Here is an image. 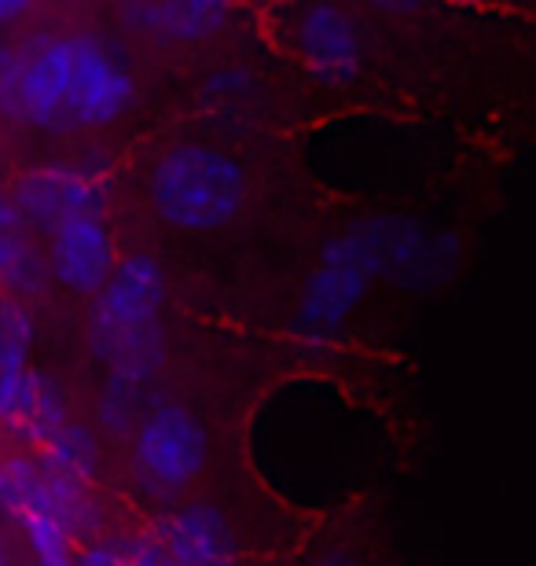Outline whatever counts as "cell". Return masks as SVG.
<instances>
[{
	"instance_id": "13",
	"label": "cell",
	"mask_w": 536,
	"mask_h": 566,
	"mask_svg": "<svg viewBox=\"0 0 536 566\" xmlns=\"http://www.w3.org/2000/svg\"><path fill=\"white\" fill-rule=\"evenodd\" d=\"M49 276V254L33 240V224L15 207V199H0V287L11 294H33Z\"/></svg>"
},
{
	"instance_id": "1",
	"label": "cell",
	"mask_w": 536,
	"mask_h": 566,
	"mask_svg": "<svg viewBox=\"0 0 536 566\" xmlns=\"http://www.w3.org/2000/svg\"><path fill=\"white\" fill-rule=\"evenodd\" d=\"M133 104V74L104 41L63 33L19 55L11 118L33 129H99Z\"/></svg>"
},
{
	"instance_id": "17",
	"label": "cell",
	"mask_w": 536,
	"mask_h": 566,
	"mask_svg": "<svg viewBox=\"0 0 536 566\" xmlns=\"http://www.w3.org/2000/svg\"><path fill=\"white\" fill-rule=\"evenodd\" d=\"M19 85V55L11 49H0V111H11Z\"/></svg>"
},
{
	"instance_id": "21",
	"label": "cell",
	"mask_w": 536,
	"mask_h": 566,
	"mask_svg": "<svg viewBox=\"0 0 536 566\" xmlns=\"http://www.w3.org/2000/svg\"><path fill=\"white\" fill-rule=\"evenodd\" d=\"M0 566H11V563L4 559V552H0Z\"/></svg>"
},
{
	"instance_id": "8",
	"label": "cell",
	"mask_w": 536,
	"mask_h": 566,
	"mask_svg": "<svg viewBox=\"0 0 536 566\" xmlns=\"http://www.w3.org/2000/svg\"><path fill=\"white\" fill-rule=\"evenodd\" d=\"M118 269L111 224L99 213H77V218L55 224L49 232V273L74 294H99Z\"/></svg>"
},
{
	"instance_id": "3",
	"label": "cell",
	"mask_w": 536,
	"mask_h": 566,
	"mask_svg": "<svg viewBox=\"0 0 536 566\" xmlns=\"http://www.w3.org/2000/svg\"><path fill=\"white\" fill-rule=\"evenodd\" d=\"M430 262L427 235L416 224L393 218H371L338 232L305 280L298 302V332L309 338H327L346 324L368 294L371 280L386 273H419Z\"/></svg>"
},
{
	"instance_id": "10",
	"label": "cell",
	"mask_w": 536,
	"mask_h": 566,
	"mask_svg": "<svg viewBox=\"0 0 536 566\" xmlns=\"http://www.w3.org/2000/svg\"><path fill=\"white\" fill-rule=\"evenodd\" d=\"M155 541L166 566H235L232 523L210 504L177 507Z\"/></svg>"
},
{
	"instance_id": "5",
	"label": "cell",
	"mask_w": 536,
	"mask_h": 566,
	"mask_svg": "<svg viewBox=\"0 0 536 566\" xmlns=\"http://www.w3.org/2000/svg\"><path fill=\"white\" fill-rule=\"evenodd\" d=\"M0 507L15 518L38 566H74V537L93 523L88 485L63 479L41 457L0 460Z\"/></svg>"
},
{
	"instance_id": "12",
	"label": "cell",
	"mask_w": 536,
	"mask_h": 566,
	"mask_svg": "<svg viewBox=\"0 0 536 566\" xmlns=\"http://www.w3.org/2000/svg\"><path fill=\"white\" fill-rule=\"evenodd\" d=\"M232 0H133L125 8L133 30L158 41H207L224 27Z\"/></svg>"
},
{
	"instance_id": "2",
	"label": "cell",
	"mask_w": 536,
	"mask_h": 566,
	"mask_svg": "<svg viewBox=\"0 0 536 566\" xmlns=\"http://www.w3.org/2000/svg\"><path fill=\"white\" fill-rule=\"evenodd\" d=\"M162 305L166 273L151 254H133L118 262L107 287L96 294L93 316H88V343L107 365L99 420L111 430L125 427L136 398L162 365Z\"/></svg>"
},
{
	"instance_id": "15",
	"label": "cell",
	"mask_w": 536,
	"mask_h": 566,
	"mask_svg": "<svg viewBox=\"0 0 536 566\" xmlns=\"http://www.w3.org/2000/svg\"><path fill=\"white\" fill-rule=\"evenodd\" d=\"M30 346H33V321H30V313L22 310L15 298L0 294V379H4L8 371L27 368Z\"/></svg>"
},
{
	"instance_id": "9",
	"label": "cell",
	"mask_w": 536,
	"mask_h": 566,
	"mask_svg": "<svg viewBox=\"0 0 536 566\" xmlns=\"http://www.w3.org/2000/svg\"><path fill=\"white\" fill-rule=\"evenodd\" d=\"M15 207L27 213L33 229L52 232L55 224L77 218V213L104 210V185L96 174L74 166H44L19 180Z\"/></svg>"
},
{
	"instance_id": "11",
	"label": "cell",
	"mask_w": 536,
	"mask_h": 566,
	"mask_svg": "<svg viewBox=\"0 0 536 566\" xmlns=\"http://www.w3.org/2000/svg\"><path fill=\"white\" fill-rule=\"evenodd\" d=\"M66 398L52 379L30 365L8 371L0 379V430H15L22 438H33L41 446L55 427L66 423Z\"/></svg>"
},
{
	"instance_id": "14",
	"label": "cell",
	"mask_w": 536,
	"mask_h": 566,
	"mask_svg": "<svg viewBox=\"0 0 536 566\" xmlns=\"http://www.w3.org/2000/svg\"><path fill=\"white\" fill-rule=\"evenodd\" d=\"M41 460L49 463L52 471H60L63 479H74V482H93V474L99 468V446L96 438L88 434L82 423L66 420L52 430L49 438L41 441Z\"/></svg>"
},
{
	"instance_id": "18",
	"label": "cell",
	"mask_w": 536,
	"mask_h": 566,
	"mask_svg": "<svg viewBox=\"0 0 536 566\" xmlns=\"http://www.w3.org/2000/svg\"><path fill=\"white\" fill-rule=\"evenodd\" d=\"M30 4H33V0H0V27L11 22V19H19Z\"/></svg>"
},
{
	"instance_id": "19",
	"label": "cell",
	"mask_w": 536,
	"mask_h": 566,
	"mask_svg": "<svg viewBox=\"0 0 536 566\" xmlns=\"http://www.w3.org/2000/svg\"><path fill=\"white\" fill-rule=\"evenodd\" d=\"M375 8H382V11H412L419 8L423 0H371Z\"/></svg>"
},
{
	"instance_id": "6",
	"label": "cell",
	"mask_w": 536,
	"mask_h": 566,
	"mask_svg": "<svg viewBox=\"0 0 536 566\" xmlns=\"http://www.w3.org/2000/svg\"><path fill=\"white\" fill-rule=\"evenodd\" d=\"M210 463L207 427L185 405H158L133 430V471L158 493H180Z\"/></svg>"
},
{
	"instance_id": "20",
	"label": "cell",
	"mask_w": 536,
	"mask_h": 566,
	"mask_svg": "<svg viewBox=\"0 0 536 566\" xmlns=\"http://www.w3.org/2000/svg\"><path fill=\"white\" fill-rule=\"evenodd\" d=\"M316 566H353V563H349L346 556H324Z\"/></svg>"
},
{
	"instance_id": "16",
	"label": "cell",
	"mask_w": 536,
	"mask_h": 566,
	"mask_svg": "<svg viewBox=\"0 0 536 566\" xmlns=\"http://www.w3.org/2000/svg\"><path fill=\"white\" fill-rule=\"evenodd\" d=\"M74 566H140L133 545H93L74 559Z\"/></svg>"
},
{
	"instance_id": "4",
	"label": "cell",
	"mask_w": 536,
	"mask_h": 566,
	"mask_svg": "<svg viewBox=\"0 0 536 566\" xmlns=\"http://www.w3.org/2000/svg\"><path fill=\"white\" fill-rule=\"evenodd\" d=\"M151 207L177 232H217L246 202V169L213 144H177L147 180Z\"/></svg>"
},
{
	"instance_id": "7",
	"label": "cell",
	"mask_w": 536,
	"mask_h": 566,
	"mask_svg": "<svg viewBox=\"0 0 536 566\" xmlns=\"http://www.w3.org/2000/svg\"><path fill=\"white\" fill-rule=\"evenodd\" d=\"M294 52L320 82L341 85L364 63V30L338 0H309L294 15Z\"/></svg>"
}]
</instances>
